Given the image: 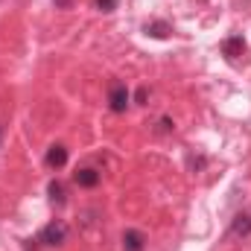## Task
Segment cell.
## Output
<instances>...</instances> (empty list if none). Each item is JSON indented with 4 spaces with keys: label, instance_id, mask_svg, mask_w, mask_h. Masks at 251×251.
<instances>
[{
    "label": "cell",
    "instance_id": "1",
    "mask_svg": "<svg viewBox=\"0 0 251 251\" xmlns=\"http://www.w3.org/2000/svg\"><path fill=\"white\" fill-rule=\"evenodd\" d=\"M35 243H41L44 249H56V246L67 243V225H64L62 219H53V222H47V225L38 231Z\"/></svg>",
    "mask_w": 251,
    "mask_h": 251
},
{
    "label": "cell",
    "instance_id": "2",
    "mask_svg": "<svg viewBox=\"0 0 251 251\" xmlns=\"http://www.w3.org/2000/svg\"><path fill=\"white\" fill-rule=\"evenodd\" d=\"M128 102H131V91L126 88L123 82H114V85L108 88V108H111L114 114H123L126 108H128Z\"/></svg>",
    "mask_w": 251,
    "mask_h": 251
},
{
    "label": "cell",
    "instance_id": "3",
    "mask_svg": "<svg viewBox=\"0 0 251 251\" xmlns=\"http://www.w3.org/2000/svg\"><path fill=\"white\" fill-rule=\"evenodd\" d=\"M225 237L228 240H246V237H251V210H240L231 219V228H228Z\"/></svg>",
    "mask_w": 251,
    "mask_h": 251
},
{
    "label": "cell",
    "instance_id": "4",
    "mask_svg": "<svg viewBox=\"0 0 251 251\" xmlns=\"http://www.w3.org/2000/svg\"><path fill=\"white\" fill-rule=\"evenodd\" d=\"M222 53H225L231 62H237L240 56H246V38H243V35H228V38L222 41Z\"/></svg>",
    "mask_w": 251,
    "mask_h": 251
},
{
    "label": "cell",
    "instance_id": "5",
    "mask_svg": "<svg viewBox=\"0 0 251 251\" xmlns=\"http://www.w3.org/2000/svg\"><path fill=\"white\" fill-rule=\"evenodd\" d=\"M73 181L79 184V187H97L100 181H102V173L100 170H94V167H82V170H76L73 173Z\"/></svg>",
    "mask_w": 251,
    "mask_h": 251
},
{
    "label": "cell",
    "instance_id": "6",
    "mask_svg": "<svg viewBox=\"0 0 251 251\" xmlns=\"http://www.w3.org/2000/svg\"><path fill=\"white\" fill-rule=\"evenodd\" d=\"M44 161H47L50 170H62L64 164H67V146H64V143H53V146L47 149Z\"/></svg>",
    "mask_w": 251,
    "mask_h": 251
},
{
    "label": "cell",
    "instance_id": "7",
    "mask_svg": "<svg viewBox=\"0 0 251 251\" xmlns=\"http://www.w3.org/2000/svg\"><path fill=\"white\" fill-rule=\"evenodd\" d=\"M146 249V234L137 231V228H128L123 231V251H143Z\"/></svg>",
    "mask_w": 251,
    "mask_h": 251
},
{
    "label": "cell",
    "instance_id": "8",
    "mask_svg": "<svg viewBox=\"0 0 251 251\" xmlns=\"http://www.w3.org/2000/svg\"><path fill=\"white\" fill-rule=\"evenodd\" d=\"M47 199H50V204H56V207H62L64 201H67V193H64V184L62 181H50L47 184Z\"/></svg>",
    "mask_w": 251,
    "mask_h": 251
},
{
    "label": "cell",
    "instance_id": "9",
    "mask_svg": "<svg viewBox=\"0 0 251 251\" xmlns=\"http://www.w3.org/2000/svg\"><path fill=\"white\" fill-rule=\"evenodd\" d=\"M173 32V26L167 24V21H152V24H146V35H152V38H167Z\"/></svg>",
    "mask_w": 251,
    "mask_h": 251
},
{
    "label": "cell",
    "instance_id": "10",
    "mask_svg": "<svg viewBox=\"0 0 251 251\" xmlns=\"http://www.w3.org/2000/svg\"><path fill=\"white\" fill-rule=\"evenodd\" d=\"M117 3H120V0H94V6H97L100 12H105V15H108V12H114V9H117Z\"/></svg>",
    "mask_w": 251,
    "mask_h": 251
},
{
    "label": "cell",
    "instance_id": "11",
    "mask_svg": "<svg viewBox=\"0 0 251 251\" xmlns=\"http://www.w3.org/2000/svg\"><path fill=\"white\" fill-rule=\"evenodd\" d=\"M146 97H149V88H137V94H134V102H146Z\"/></svg>",
    "mask_w": 251,
    "mask_h": 251
},
{
    "label": "cell",
    "instance_id": "12",
    "mask_svg": "<svg viewBox=\"0 0 251 251\" xmlns=\"http://www.w3.org/2000/svg\"><path fill=\"white\" fill-rule=\"evenodd\" d=\"M158 126H161V131H173V128H176V123H173L170 117H161V120H158Z\"/></svg>",
    "mask_w": 251,
    "mask_h": 251
}]
</instances>
